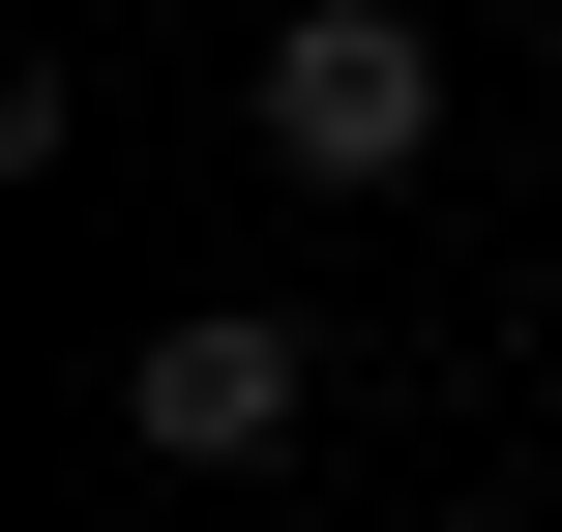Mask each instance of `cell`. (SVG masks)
Instances as JSON below:
<instances>
[{"mask_svg":"<svg viewBox=\"0 0 562 532\" xmlns=\"http://www.w3.org/2000/svg\"><path fill=\"white\" fill-rule=\"evenodd\" d=\"M415 148H445V30H415V0H296V30H267V178L356 207V178H415Z\"/></svg>","mask_w":562,"mask_h":532,"instance_id":"6da1fadb","label":"cell"},{"mask_svg":"<svg viewBox=\"0 0 562 532\" xmlns=\"http://www.w3.org/2000/svg\"><path fill=\"white\" fill-rule=\"evenodd\" d=\"M296 415H326V355H296L267 296H178V326L119 355V444H148V474H267Z\"/></svg>","mask_w":562,"mask_h":532,"instance_id":"7a4b0ae2","label":"cell"}]
</instances>
